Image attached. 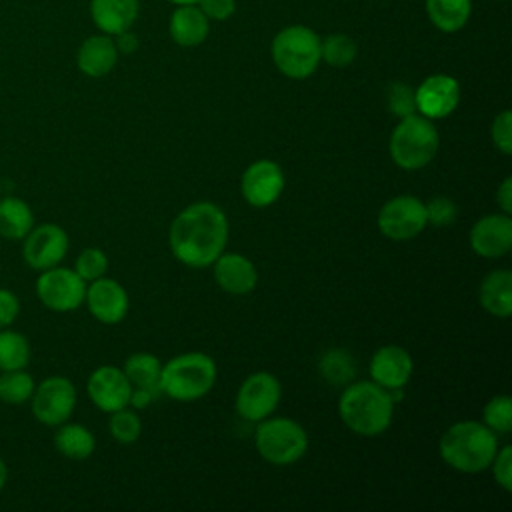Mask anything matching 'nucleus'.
<instances>
[{"instance_id": "nucleus-22", "label": "nucleus", "mask_w": 512, "mask_h": 512, "mask_svg": "<svg viewBox=\"0 0 512 512\" xmlns=\"http://www.w3.org/2000/svg\"><path fill=\"white\" fill-rule=\"evenodd\" d=\"M90 14L102 32L120 34L134 24L138 16V0H92Z\"/></svg>"}, {"instance_id": "nucleus-19", "label": "nucleus", "mask_w": 512, "mask_h": 512, "mask_svg": "<svg viewBox=\"0 0 512 512\" xmlns=\"http://www.w3.org/2000/svg\"><path fill=\"white\" fill-rule=\"evenodd\" d=\"M216 284L234 296L250 294L258 284V272L252 260L238 252H222L214 262Z\"/></svg>"}, {"instance_id": "nucleus-3", "label": "nucleus", "mask_w": 512, "mask_h": 512, "mask_svg": "<svg viewBox=\"0 0 512 512\" xmlns=\"http://www.w3.org/2000/svg\"><path fill=\"white\" fill-rule=\"evenodd\" d=\"M438 450L450 468L464 474H478L490 468L498 452V436L484 422L462 420L442 434Z\"/></svg>"}, {"instance_id": "nucleus-12", "label": "nucleus", "mask_w": 512, "mask_h": 512, "mask_svg": "<svg viewBox=\"0 0 512 512\" xmlns=\"http://www.w3.org/2000/svg\"><path fill=\"white\" fill-rule=\"evenodd\" d=\"M284 184V172L276 162L256 160L244 170L240 178V192L250 206L266 208L280 198Z\"/></svg>"}, {"instance_id": "nucleus-45", "label": "nucleus", "mask_w": 512, "mask_h": 512, "mask_svg": "<svg viewBox=\"0 0 512 512\" xmlns=\"http://www.w3.org/2000/svg\"><path fill=\"white\" fill-rule=\"evenodd\" d=\"M170 2H174V4H178V6H182V4H196L198 0H170Z\"/></svg>"}, {"instance_id": "nucleus-21", "label": "nucleus", "mask_w": 512, "mask_h": 512, "mask_svg": "<svg viewBox=\"0 0 512 512\" xmlns=\"http://www.w3.org/2000/svg\"><path fill=\"white\" fill-rule=\"evenodd\" d=\"M118 60V50L112 38L108 36H90L82 42V46L78 48V68L92 78H100L106 76Z\"/></svg>"}, {"instance_id": "nucleus-32", "label": "nucleus", "mask_w": 512, "mask_h": 512, "mask_svg": "<svg viewBox=\"0 0 512 512\" xmlns=\"http://www.w3.org/2000/svg\"><path fill=\"white\" fill-rule=\"evenodd\" d=\"M484 424L494 434H510L512 430V400L508 394H498L490 398L484 406Z\"/></svg>"}, {"instance_id": "nucleus-28", "label": "nucleus", "mask_w": 512, "mask_h": 512, "mask_svg": "<svg viewBox=\"0 0 512 512\" xmlns=\"http://www.w3.org/2000/svg\"><path fill=\"white\" fill-rule=\"evenodd\" d=\"M318 370L322 378L332 386H346L356 374L354 358L342 348H330L322 354Z\"/></svg>"}, {"instance_id": "nucleus-31", "label": "nucleus", "mask_w": 512, "mask_h": 512, "mask_svg": "<svg viewBox=\"0 0 512 512\" xmlns=\"http://www.w3.org/2000/svg\"><path fill=\"white\" fill-rule=\"evenodd\" d=\"M320 58L334 68H344L356 58V44L346 34H330L320 42Z\"/></svg>"}, {"instance_id": "nucleus-1", "label": "nucleus", "mask_w": 512, "mask_h": 512, "mask_svg": "<svg viewBox=\"0 0 512 512\" xmlns=\"http://www.w3.org/2000/svg\"><path fill=\"white\" fill-rule=\"evenodd\" d=\"M228 218L214 202H194L170 224L168 244L174 258L190 268H206L224 252Z\"/></svg>"}, {"instance_id": "nucleus-2", "label": "nucleus", "mask_w": 512, "mask_h": 512, "mask_svg": "<svg viewBox=\"0 0 512 512\" xmlns=\"http://www.w3.org/2000/svg\"><path fill=\"white\" fill-rule=\"evenodd\" d=\"M338 412L348 430L372 438L388 430L394 414V400L386 388L372 380L350 382L340 394Z\"/></svg>"}, {"instance_id": "nucleus-34", "label": "nucleus", "mask_w": 512, "mask_h": 512, "mask_svg": "<svg viewBox=\"0 0 512 512\" xmlns=\"http://www.w3.org/2000/svg\"><path fill=\"white\" fill-rule=\"evenodd\" d=\"M74 270L84 282L98 280L108 270V258L100 248H86L76 258V268Z\"/></svg>"}, {"instance_id": "nucleus-7", "label": "nucleus", "mask_w": 512, "mask_h": 512, "mask_svg": "<svg viewBox=\"0 0 512 512\" xmlns=\"http://www.w3.org/2000/svg\"><path fill=\"white\" fill-rule=\"evenodd\" d=\"M258 454L274 464L288 466L298 462L308 450L306 430L290 418H264L258 422L254 434Z\"/></svg>"}, {"instance_id": "nucleus-29", "label": "nucleus", "mask_w": 512, "mask_h": 512, "mask_svg": "<svg viewBox=\"0 0 512 512\" xmlns=\"http://www.w3.org/2000/svg\"><path fill=\"white\" fill-rule=\"evenodd\" d=\"M30 360L28 340L18 332H0V370H20Z\"/></svg>"}, {"instance_id": "nucleus-33", "label": "nucleus", "mask_w": 512, "mask_h": 512, "mask_svg": "<svg viewBox=\"0 0 512 512\" xmlns=\"http://www.w3.org/2000/svg\"><path fill=\"white\" fill-rule=\"evenodd\" d=\"M110 422H108V428H110V434L114 440H118L120 444H132L140 438V432H142V420L140 416L134 412V410H128L126 406L120 408V410H114L110 412Z\"/></svg>"}, {"instance_id": "nucleus-8", "label": "nucleus", "mask_w": 512, "mask_h": 512, "mask_svg": "<svg viewBox=\"0 0 512 512\" xmlns=\"http://www.w3.org/2000/svg\"><path fill=\"white\" fill-rule=\"evenodd\" d=\"M376 224L380 234L390 240H396V242L410 240L428 226L426 206L416 196H410V194L396 196L380 208Z\"/></svg>"}, {"instance_id": "nucleus-25", "label": "nucleus", "mask_w": 512, "mask_h": 512, "mask_svg": "<svg viewBox=\"0 0 512 512\" xmlns=\"http://www.w3.org/2000/svg\"><path fill=\"white\" fill-rule=\"evenodd\" d=\"M470 0H426L430 22L442 32H456L464 28L470 18Z\"/></svg>"}, {"instance_id": "nucleus-15", "label": "nucleus", "mask_w": 512, "mask_h": 512, "mask_svg": "<svg viewBox=\"0 0 512 512\" xmlns=\"http://www.w3.org/2000/svg\"><path fill=\"white\" fill-rule=\"evenodd\" d=\"M132 384L122 368L100 366L88 378V396L102 412H114L130 402Z\"/></svg>"}, {"instance_id": "nucleus-38", "label": "nucleus", "mask_w": 512, "mask_h": 512, "mask_svg": "<svg viewBox=\"0 0 512 512\" xmlns=\"http://www.w3.org/2000/svg\"><path fill=\"white\" fill-rule=\"evenodd\" d=\"M490 468H492L496 484L504 492H512V446L498 448Z\"/></svg>"}, {"instance_id": "nucleus-40", "label": "nucleus", "mask_w": 512, "mask_h": 512, "mask_svg": "<svg viewBox=\"0 0 512 512\" xmlns=\"http://www.w3.org/2000/svg\"><path fill=\"white\" fill-rule=\"evenodd\" d=\"M18 312H20L18 298L10 290L0 288V328L12 324L18 316Z\"/></svg>"}, {"instance_id": "nucleus-30", "label": "nucleus", "mask_w": 512, "mask_h": 512, "mask_svg": "<svg viewBox=\"0 0 512 512\" xmlns=\"http://www.w3.org/2000/svg\"><path fill=\"white\" fill-rule=\"evenodd\" d=\"M34 380L28 372L20 370H6L0 376V400L6 404H24L32 398Z\"/></svg>"}, {"instance_id": "nucleus-24", "label": "nucleus", "mask_w": 512, "mask_h": 512, "mask_svg": "<svg viewBox=\"0 0 512 512\" xmlns=\"http://www.w3.org/2000/svg\"><path fill=\"white\" fill-rule=\"evenodd\" d=\"M34 226L30 206L20 198L0 200V236L8 240L24 238Z\"/></svg>"}, {"instance_id": "nucleus-39", "label": "nucleus", "mask_w": 512, "mask_h": 512, "mask_svg": "<svg viewBox=\"0 0 512 512\" xmlns=\"http://www.w3.org/2000/svg\"><path fill=\"white\" fill-rule=\"evenodd\" d=\"M196 4L204 12V16L212 20H226L236 8L234 0H198Z\"/></svg>"}, {"instance_id": "nucleus-14", "label": "nucleus", "mask_w": 512, "mask_h": 512, "mask_svg": "<svg viewBox=\"0 0 512 512\" xmlns=\"http://www.w3.org/2000/svg\"><path fill=\"white\" fill-rule=\"evenodd\" d=\"M416 112L428 120L450 116L460 102V84L448 74L428 76L416 90Z\"/></svg>"}, {"instance_id": "nucleus-13", "label": "nucleus", "mask_w": 512, "mask_h": 512, "mask_svg": "<svg viewBox=\"0 0 512 512\" xmlns=\"http://www.w3.org/2000/svg\"><path fill=\"white\" fill-rule=\"evenodd\" d=\"M24 260L34 270L54 268L68 252V234L58 224H40L24 236Z\"/></svg>"}, {"instance_id": "nucleus-20", "label": "nucleus", "mask_w": 512, "mask_h": 512, "mask_svg": "<svg viewBox=\"0 0 512 512\" xmlns=\"http://www.w3.org/2000/svg\"><path fill=\"white\" fill-rule=\"evenodd\" d=\"M480 306L498 318H508L512 314V272L492 270L486 274L478 288Z\"/></svg>"}, {"instance_id": "nucleus-26", "label": "nucleus", "mask_w": 512, "mask_h": 512, "mask_svg": "<svg viewBox=\"0 0 512 512\" xmlns=\"http://www.w3.org/2000/svg\"><path fill=\"white\" fill-rule=\"evenodd\" d=\"M54 446L66 458L84 460L94 452L96 440H94L92 432L86 426H82V424H64L54 434Z\"/></svg>"}, {"instance_id": "nucleus-18", "label": "nucleus", "mask_w": 512, "mask_h": 512, "mask_svg": "<svg viewBox=\"0 0 512 512\" xmlns=\"http://www.w3.org/2000/svg\"><path fill=\"white\" fill-rule=\"evenodd\" d=\"M84 300L90 314L102 324H118L128 314V294L124 286L112 278H98L86 288Z\"/></svg>"}, {"instance_id": "nucleus-10", "label": "nucleus", "mask_w": 512, "mask_h": 512, "mask_svg": "<svg viewBox=\"0 0 512 512\" xmlns=\"http://www.w3.org/2000/svg\"><path fill=\"white\" fill-rule=\"evenodd\" d=\"M36 292L46 308L54 312H70L84 302L86 282L76 274V270L54 266L42 270L36 282Z\"/></svg>"}, {"instance_id": "nucleus-37", "label": "nucleus", "mask_w": 512, "mask_h": 512, "mask_svg": "<svg viewBox=\"0 0 512 512\" xmlns=\"http://www.w3.org/2000/svg\"><path fill=\"white\" fill-rule=\"evenodd\" d=\"M490 136L494 146L502 152V154H512V114L510 110H502L490 128Z\"/></svg>"}, {"instance_id": "nucleus-44", "label": "nucleus", "mask_w": 512, "mask_h": 512, "mask_svg": "<svg viewBox=\"0 0 512 512\" xmlns=\"http://www.w3.org/2000/svg\"><path fill=\"white\" fill-rule=\"evenodd\" d=\"M6 478H8V468H6V464H4L2 458H0V490H2L4 484H6Z\"/></svg>"}, {"instance_id": "nucleus-11", "label": "nucleus", "mask_w": 512, "mask_h": 512, "mask_svg": "<svg viewBox=\"0 0 512 512\" xmlns=\"http://www.w3.org/2000/svg\"><path fill=\"white\" fill-rule=\"evenodd\" d=\"M76 406L74 384L64 376H50L32 392V412L46 426L64 424Z\"/></svg>"}, {"instance_id": "nucleus-17", "label": "nucleus", "mask_w": 512, "mask_h": 512, "mask_svg": "<svg viewBox=\"0 0 512 512\" xmlns=\"http://www.w3.org/2000/svg\"><path fill=\"white\" fill-rule=\"evenodd\" d=\"M412 370V356L408 354L406 348L396 344L378 348L370 360L372 382L380 384L386 390H402L408 384Z\"/></svg>"}, {"instance_id": "nucleus-5", "label": "nucleus", "mask_w": 512, "mask_h": 512, "mask_svg": "<svg viewBox=\"0 0 512 512\" xmlns=\"http://www.w3.org/2000/svg\"><path fill=\"white\" fill-rule=\"evenodd\" d=\"M440 136L432 120L422 114L400 118L390 136V156L402 170H420L438 152Z\"/></svg>"}, {"instance_id": "nucleus-42", "label": "nucleus", "mask_w": 512, "mask_h": 512, "mask_svg": "<svg viewBox=\"0 0 512 512\" xmlns=\"http://www.w3.org/2000/svg\"><path fill=\"white\" fill-rule=\"evenodd\" d=\"M496 202L504 214H512V178L506 176L496 192Z\"/></svg>"}, {"instance_id": "nucleus-27", "label": "nucleus", "mask_w": 512, "mask_h": 512, "mask_svg": "<svg viewBox=\"0 0 512 512\" xmlns=\"http://www.w3.org/2000/svg\"><path fill=\"white\" fill-rule=\"evenodd\" d=\"M126 378L130 380L132 386L140 388H152L160 392V372H162V362L150 354V352H134L126 358L122 366Z\"/></svg>"}, {"instance_id": "nucleus-43", "label": "nucleus", "mask_w": 512, "mask_h": 512, "mask_svg": "<svg viewBox=\"0 0 512 512\" xmlns=\"http://www.w3.org/2000/svg\"><path fill=\"white\" fill-rule=\"evenodd\" d=\"M118 40L114 42L116 44V50L118 52H124V54H132L136 48H138V36L132 34L130 30H124L120 34H116Z\"/></svg>"}, {"instance_id": "nucleus-16", "label": "nucleus", "mask_w": 512, "mask_h": 512, "mask_svg": "<svg viewBox=\"0 0 512 512\" xmlns=\"http://www.w3.org/2000/svg\"><path fill=\"white\" fill-rule=\"evenodd\" d=\"M470 246L482 258H502L512 248L510 214H488L470 230Z\"/></svg>"}, {"instance_id": "nucleus-35", "label": "nucleus", "mask_w": 512, "mask_h": 512, "mask_svg": "<svg viewBox=\"0 0 512 512\" xmlns=\"http://www.w3.org/2000/svg\"><path fill=\"white\" fill-rule=\"evenodd\" d=\"M388 108L398 118H406L410 114H416L414 88H410L404 82H394L388 88Z\"/></svg>"}, {"instance_id": "nucleus-6", "label": "nucleus", "mask_w": 512, "mask_h": 512, "mask_svg": "<svg viewBox=\"0 0 512 512\" xmlns=\"http://www.w3.org/2000/svg\"><path fill=\"white\" fill-rule=\"evenodd\" d=\"M276 68L294 80L308 78L320 64V38L306 26H288L272 40Z\"/></svg>"}, {"instance_id": "nucleus-4", "label": "nucleus", "mask_w": 512, "mask_h": 512, "mask_svg": "<svg viewBox=\"0 0 512 512\" xmlns=\"http://www.w3.org/2000/svg\"><path fill=\"white\" fill-rule=\"evenodd\" d=\"M216 364L204 352H184L162 364L160 392L178 402H192L212 390Z\"/></svg>"}, {"instance_id": "nucleus-41", "label": "nucleus", "mask_w": 512, "mask_h": 512, "mask_svg": "<svg viewBox=\"0 0 512 512\" xmlns=\"http://www.w3.org/2000/svg\"><path fill=\"white\" fill-rule=\"evenodd\" d=\"M160 392L158 390H152V388H140V386H132V392H130V402L134 408H148L156 396Z\"/></svg>"}, {"instance_id": "nucleus-36", "label": "nucleus", "mask_w": 512, "mask_h": 512, "mask_svg": "<svg viewBox=\"0 0 512 512\" xmlns=\"http://www.w3.org/2000/svg\"><path fill=\"white\" fill-rule=\"evenodd\" d=\"M424 206H426V220H428V224H432L436 228L452 226L456 216H458L456 202L446 198V196H434Z\"/></svg>"}, {"instance_id": "nucleus-23", "label": "nucleus", "mask_w": 512, "mask_h": 512, "mask_svg": "<svg viewBox=\"0 0 512 512\" xmlns=\"http://www.w3.org/2000/svg\"><path fill=\"white\" fill-rule=\"evenodd\" d=\"M208 18L194 4H182L170 18V36L180 46H198L208 36Z\"/></svg>"}, {"instance_id": "nucleus-9", "label": "nucleus", "mask_w": 512, "mask_h": 512, "mask_svg": "<svg viewBox=\"0 0 512 512\" xmlns=\"http://www.w3.org/2000/svg\"><path fill=\"white\" fill-rule=\"evenodd\" d=\"M280 396L282 386L274 374L254 372L236 392V412L248 422H260L276 410Z\"/></svg>"}]
</instances>
